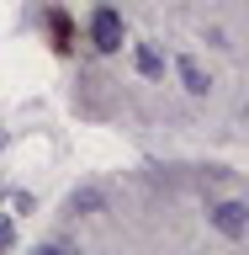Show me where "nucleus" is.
Segmentation results:
<instances>
[{
  "label": "nucleus",
  "mask_w": 249,
  "mask_h": 255,
  "mask_svg": "<svg viewBox=\"0 0 249 255\" xmlns=\"http://www.w3.org/2000/svg\"><path fill=\"white\" fill-rule=\"evenodd\" d=\"M212 223H218L228 239H244V234H249V207H244V202H223L218 213H212Z\"/></svg>",
  "instance_id": "f03ea898"
},
{
  "label": "nucleus",
  "mask_w": 249,
  "mask_h": 255,
  "mask_svg": "<svg viewBox=\"0 0 249 255\" xmlns=\"http://www.w3.org/2000/svg\"><path fill=\"white\" fill-rule=\"evenodd\" d=\"M175 69H180V80H186V91H191V96H202V91H207V75H202V64H196V59H180Z\"/></svg>",
  "instance_id": "7ed1b4c3"
},
{
  "label": "nucleus",
  "mask_w": 249,
  "mask_h": 255,
  "mask_svg": "<svg viewBox=\"0 0 249 255\" xmlns=\"http://www.w3.org/2000/svg\"><path fill=\"white\" fill-rule=\"evenodd\" d=\"M90 37H95L101 53H117V48H122V16L111 11V5H101V11L90 16Z\"/></svg>",
  "instance_id": "f257e3e1"
},
{
  "label": "nucleus",
  "mask_w": 249,
  "mask_h": 255,
  "mask_svg": "<svg viewBox=\"0 0 249 255\" xmlns=\"http://www.w3.org/2000/svg\"><path fill=\"white\" fill-rule=\"evenodd\" d=\"M16 245V229H11V218H0V250H11Z\"/></svg>",
  "instance_id": "39448f33"
},
{
  "label": "nucleus",
  "mask_w": 249,
  "mask_h": 255,
  "mask_svg": "<svg viewBox=\"0 0 249 255\" xmlns=\"http://www.w3.org/2000/svg\"><path fill=\"white\" fill-rule=\"evenodd\" d=\"M138 69H143L149 80H159V75H165V59H159V53H154L149 43H138Z\"/></svg>",
  "instance_id": "20e7f679"
},
{
  "label": "nucleus",
  "mask_w": 249,
  "mask_h": 255,
  "mask_svg": "<svg viewBox=\"0 0 249 255\" xmlns=\"http://www.w3.org/2000/svg\"><path fill=\"white\" fill-rule=\"evenodd\" d=\"M95 202H101V191H75V213L80 207H95Z\"/></svg>",
  "instance_id": "423d86ee"
}]
</instances>
